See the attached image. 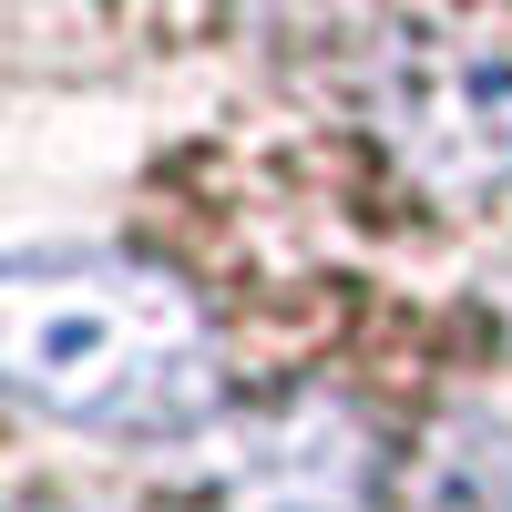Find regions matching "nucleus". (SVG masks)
I'll return each instance as SVG.
<instances>
[{
	"instance_id": "f257e3e1",
	"label": "nucleus",
	"mask_w": 512,
	"mask_h": 512,
	"mask_svg": "<svg viewBox=\"0 0 512 512\" xmlns=\"http://www.w3.org/2000/svg\"><path fill=\"white\" fill-rule=\"evenodd\" d=\"M0 390L72 431L154 441L216 420L226 359L175 267L103 246H31L0 256Z\"/></svg>"
},
{
	"instance_id": "f03ea898",
	"label": "nucleus",
	"mask_w": 512,
	"mask_h": 512,
	"mask_svg": "<svg viewBox=\"0 0 512 512\" xmlns=\"http://www.w3.org/2000/svg\"><path fill=\"white\" fill-rule=\"evenodd\" d=\"M216 492H226V512H369L379 431L349 400L297 390V400H277V410H256V420L226 431Z\"/></svg>"
},
{
	"instance_id": "7ed1b4c3",
	"label": "nucleus",
	"mask_w": 512,
	"mask_h": 512,
	"mask_svg": "<svg viewBox=\"0 0 512 512\" xmlns=\"http://www.w3.org/2000/svg\"><path fill=\"white\" fill-rule=\"evenodd\" d=\"M379 134L431 195H492L512 175V72L472 52H410L379 82Z\"/></svg>"
},
{
	"instance_id": "20e7f679",
	"label": "nucleus",
	"mask_w": 512,
	"mask_h": 512,
	"mask_svg": "<svg viewBox=\"0 0 512 512\" xmlns=\"http://www.w3.org/2000/svg\"><path fill=\"white\" fill-rule=\"evenodd\" d=\"M11 512H93V502H11Z\"/></svg>"
}]
</instances>
